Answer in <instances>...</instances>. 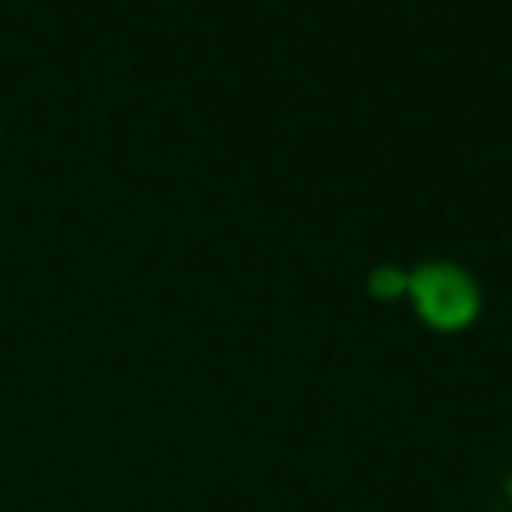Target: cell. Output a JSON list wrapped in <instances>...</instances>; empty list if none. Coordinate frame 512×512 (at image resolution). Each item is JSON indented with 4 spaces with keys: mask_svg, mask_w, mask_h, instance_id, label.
I'll list each match as a JSON object with an SVG mask.
<instances>
[{
    "mask_svg": "<svg viewBox=\"0 0 512 512\" xmlns=\"http://www.w3.org/2000/svg\"><path fill=\"white\" fill-rule=\"evenodd\" d=\"M408 292L432 328H464L480 308V292H476L472 276L452 264L416 268L408 280Z\"/></svg>",
    "mask_w": 512,
    "mask_h": 512,
    "instance_id": "obj_1",
    "label": "cell"
},
{
    "mask_svg": "<svg viewBox=\"0 0 512 512\" xmlns=\"http://www.w3.org/2000/svg\"><path fill=\"white\" fill-rule=\"evenodd\" d=\"M400 288H408V280H404L396 268H376V272H372V292L392 296V292H400Z\"/></svg>",
    "mask_w": 512,
    "mask_h": 512,
    "instance_id": "obj_2",
    "label": "cell"
}]
</instances>
